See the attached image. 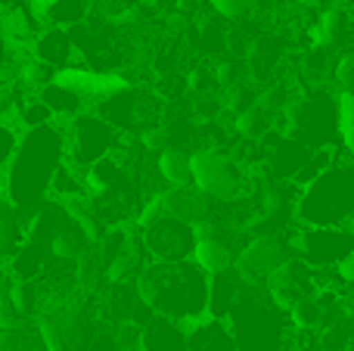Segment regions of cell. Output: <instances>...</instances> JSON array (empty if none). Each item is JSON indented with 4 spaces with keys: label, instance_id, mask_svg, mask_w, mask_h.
I'll return each instance as SVG.
<instances>
[{
    "label": "cell",
    "instance_id": "cell-1",
    "mask_svg": "<svg viewBox=\"0 0 354 351\" xmlns=\"http://www.w3.org/2000/svg\"><path fill=\"white\" fill-rule=\"evenodd\" d=\"M137 292L153 314L171 317V321L187 327V323L205 317L208 274L193 258L149 261L137 274Z\"/></svg>",
    "mask_w": 354,
    "mask_h": 351
},
{
    "label": "cell",
    "instance_id": "cell-2",
    "mask_svg": "<svg viewBox=\"0 0 354 351\" xmlns=\"http://www.w3.org/2000/svg\"><path fill=\"white\" fill-rule=\"evenodd\" d=\"M66 155V134L53 128H31L16 143L10 155V178H6V196L19 211H37L50 196V180Z\"/></svg>",
    "mask_w": 354,
    "mask_h": 351
},
{
    "label": "cell",
    "instance_id": "cell-3",
    "mask_svg": "<svg viewBox=\"0 0 354 351\" xmlns=\"http://www.w3.org/2000/svg\"><path fill=\"white\" fill-rule=\"evenodd\" d=\"M299 227H348L354 224V159L336 155L305 187H299L292 205Z\"/></svg>",
    "mask_w": 354,
    "mask_h": 351
},
{
    "label": "cell",
    "instance_id": "cell-4",
    "mask_svg": "<svg viewBox=\"0 0 354 351\" xmlns=\"http://www.w3.org/2000/svg\"><path fill=\"white\" fill-rule=\"evenodd\" d=\"M236 351H295V327L264 286H243L230 317Z\"/></svg>",
    "mask_w": 354,
    "mask_h": 351
},
{
    "label": "cell",
    "instance_id": "cell-5",
    "mask_svg": "<svg viewBox=\"0 0 354 351\" xmlns=\"http://www.w3.org/2000/svg\"><path fill=\"white\" fill-rule=\"evenodd\" d=\"M35 327L47 351H91L97 339L91 305L81 296H62L47 302L35 317Z\"/></svg>",
    "mask_w": 354,
    "mask_h": 351
},
{
    "label": "cell",
    "instance_id": "cell-6",
    "mask_svg": "<svg viewBox=\"0 0 354 351\" xmlns=\"http://www.w3.org/2000/svg\"><path fill=\"white\" fill-rule=\"evenodd\" d=\"M193 184L214 202H239L252 193V178L243 162L218 146L193 149Z\"/></svg>",
    "mask_w": 354,
    "mask_h": 351
},
{
    "label": "cell",
    "instance_id": "cell-7",
    "mask_svg": "<svg viewBox=\"0 0 354 351\" xmlns=\"http://www.w3.org/2000/svg\"><path fill=\"white\" fill-rule=\"evenodd\" d=\"M292 243L289 236L283 240L280 234H252L243 246L236 249V258H233V274L239 277L243 286H264L268 277L283 265V261L292 258Z\"/></svg>",
    "mask_w": 354,
    "mask_h": 351
},
{
    "label": "cell",
    "instance_id": "cell-8",
    "mask_svg": "<svg viewBox=\"0 0 354 351\" xmlns=\"http://www.w3.org/2000/svg\"><path fill=\"white\" fill-rule=\"evenodd\" d=\"M292 252L317 271H333L354 252V224L348 227H292Z\"/></svg>",
    "mask_w": 354,
    "mask_h": 351
},
{
    "label": "cell",
    "instance_id": "cell-9",
    "mask_svg": "<svg viewBox=\"0 0 354 351\" xmlns=\"http://www.w3.org/2000/svg\"><path fill=\"white\" fill-rule=\"evenodd\" d=\"M122 143V131L112 122H106L103 115H78L72 124V131L66 134V149L72 155V162L78 168H91L93 162H100L103 155L115 153V146Z\"/></svg>",
    "mask_w": 354,
    "mask_h": 351
},
{
    "label": "cell",
    "instance_id": "cell-10",
    "mask_svg": "<svg viewBox=\"0 0 354 351\" xmlns=\"http://www.w3.org/2000/svg\"><path fill=\"white\" fill-rule=\"evenodd\" d=\"M140 227H143L140 240L147 246V252L153 255V261H183L193 255V249H196L193 224L162 211V215H156L153 221L140 224Z\"/></svg>",
    "mask_w": 354,
    "mask_h": 351
},
{
    "label": "cell",
    "instance_id": "cell-11",
    "mask_svg": "<svg viewBox=\"0 0 354 351\" xmlns=\"http://www.w3.org/2000/svg\"><path fill=\"white\" fill-rule=\"evenodd\" d=\"M264 290H268V296L289 314V308H292L299 298L314 296V292H320L324 286H320L317 267H311L308 261H301L299 255H292V258L283 261V265L270 274L268 283H264Z\"/></svg>",
    "mask_w": 354,
    "mask_h": 351
},
{
    "label": "cell",
    "instance_id": "cell-12",
    "mask_svg": "<svg viewBox=\"0 0 354 351\" xmlns=\"http://www.w3.org/2000/svg\"><path fill=\"white\" fill-rule=\"evenodd\" d=\"M308 41L311 47H324L333 53H354V16L345 0L333 6H324L314 25L308 28Z\"/></svg>",
    "mask_w": 354,
    "mask_h": 351
},
{
    "label": "cell",
    "instance_id": "cell-13",
    "mask_svg": "<svg viewBox=\"0 0 354 351\" xmlns=\"http://www.w3.org/2000/svg\"><path fill=\"white\" fill-rule=\"evenodd\" d=\"M159 199H162V209H165L168 215L180 218V221L193 224V227H196L199 221H205V218H212L214 205H218L214 199H208L196 184L168 187L165 193H159Z\"/></svg>",
    "mask_w": 354,
    "mask_h": 351
},
{
    "label": "cell",
    "instance_id": "cell-14",
    "mask_svg": "<svg viewBox=\"0 0 354 351\" xmlns=\"http://www.w3.org/2000/svg\"><path fill=\"white\" fill-rule=\"evenodd\" d=\"M187 345L189 351H236V339H233L230 323L205 314L187 323Z\"/></svg>",
    "mask_w": 354,
    "mask_h": 351
},
{
    "label": "cell",
    "instance_id": "cell-15",
    "mask_svg": "<svg viewBox=\"0 0 354 351\" xmlns=\"http://www.w3.org/2000/svg\"><path fill=\"white\" fill-rule=\"evenodd\" d=\"M140 345L147 351H189L187 327L162 314L147 317V323L140 327Z\"/></svg>",
    "mask_w": 354,
    "mask_h": 351
},
{
    "label": "cell",
    "instance_id": "cell-16",
    "mask_svg": "<svg viewBox=\"0 0 354 351\" xmlns=\"http://www.w3.org/2000/svg\"><path fill=\"white\" fill-rule=\"evenodd\" d=\"M28 3L44 25H56V28H75L87 22L93 6L91 0H28Z\"/></svg>",
    "mask_w": 354,
    "mask_h": 351
},
{
    "label": "cell",
    "instance_id": "cell-17",
    "mask_svg": "<svg viewBox=\"0 0 354 351\" xmlns=\"http://www.w3.org/2000/svg\"><path fill=\"white\" fill-rule=\"evenodd\" d=\"M75 53H78V50H75L72 31L68 28L47 25V28L35 37V59L47 62V66H53V68H68Z\"/></svg>",
    "mask_w": 354,
    "mask_h": 351
},
{
    "label": "cell",
    "instance_id": "cell-18",
    "mask_svg": "<svg viewBox=\"0 0 354 351\" xmlns=\"http://www.w3.org/2000/svg\"><path fill=\"white\" fill-rule=\"evenodd\" d=\"M239 292H243V283L239 277L230 271L224 274H208V305H205V314L208 317H218V321H227L236 305Z\"/></svg>",
    "mask_w": 354,
    "mask_h": 351
},
{
    "label": "cell",
    "instance_id": "cell-19",
    "mask_svg": "<svg viewBox=\"0 0 354 351\" xmlns=\"http://www.w3.org/2000/svg\"><path fill=\"white\" fill-rule=\"evenodd\" d=\"M22 211L10 202V196H0V261H10L25 243Z\"/></svg>",
    "mask_w": 354,
    "mask_h": 351
},
{
    "label": "cell",
    "instance_id": "cell-20",
    "mask_svg": "<svg viewBox=\"0 0 354 351\" xmlns=\"http://www.w3.org/2000/svg\"><path fill=\"white\" fill-rule=\"evenodd\" d=\"M156 171L165 180V187H187L193 184V153L183 146H168L156 159Z\"/></svg>",
    "mask_w": 354,
    "mask_h": 351
},
{
    "label": "cell",
    "instance_id": "cell-21",
    "mask_svg": "<svg viewBox=\"0 0 354 351\" xmlns=\"http://www.w3.org/2000/svg\"><path fill=\"white\" fill-rule=\"evenodd\" d=\"M84 168H78L72 162H62L59 168H56L53 180H50V196L53 199H78V196H91V184H87V174H81Z\"/></svg>",
    "mask_w": 354,
    "mask_h": 351
},
{
    "label": "cell",
    "instance_id": "cell-22",
    "mask_svg": "<svg viewBox=\"0 0 354 351\" xmlns=\"http://www.w3.org/2000/svg\"><path fill=\"white\" fill-rule=\"evenodd\" d=\"M41 99L56 115H81V109H84V103H87L84 93L62 84V81H50L47 87H41Z\"/></svg>",
    "mask_w": 354,
    "mask_h": 351
},
{
    "label": "cell",
    "instance_id": "cell-23",
    "mask_svg": "<svg viewBox=\"0 0 354 351\" xmlns=\"http://www.w3.org/2000/svg\"><path fill=\"white\" fill-rule=\"evenodd\" d=\"M336 134L342 153L354 159V93L348 91L336 93Z\"/></svg>",
    "mask_w": 354,
    "mask_h": 351
},
{
    "label": "cell",
    "instance_id": "cell-24",
    "mask_svg": "<svg viewBox=\"0 0 354 351\" xmlns=\"http://www.w3.org/2000/svg\"><path fill=\"white\" fill-rule=\"evenodd\" d=\"M233 128H236V134L245 137V140H261V137L268 134V128H270V115L258 103H252V106H245L243 112H236Z\"/></svg>",
    "mask_w": 354,
    "mask_h": 351
},
{
    "label": "cell",
    "instance_id": "cell-25",
    "mask_svg": "<svg viewBox=\"0 0 354 351\" xmlns=\"http://www.w3.org/2000/svg\"><path fill=\"white\" fill-rule=\"evenodd\" d=\"M0 351H47L37 327H19V330H0Z\"/></svg>",
    "mask_w": 354,
    "mask_h": 351
},
{
    "label": "cell",
    "instance_id": "cell-26",
    "mask_svg": "<svg viewBox=\"0 0 354 351\" xmlns=\"http://www.w3.org/2000/svg\"><path fill=\"white\" fill-rule=\"evenodd\" d=\"M56 118V112L50 109L47 103H44L41 97L37 99H25L22 106H19V122H22V128H44V124H50Z\"/></svg>",
    "mask_w": 354,
    "mask_h": 351
},
{
    "label": "cell",
    "instance_id": "cell-27",
    "mask_svg": "<svg viewBox=\"0 0 354 351\" xmlns=\"http://www.w3.org/2000/svg\"><path fill=\"white\" fill-rule=\"evenodd\" d=\"M270 0H208V6H212L218 16L224 19H245L252 16V12H258L261 6H268Z\"/></svg>",
    "mask_w": 354,
    "mask_h": 351
},
{
    "label": "cell",
    "instance_id": "cell-28",
    "mask_svg": "<svg viewBox=\"0 0 354 351\" xmlns=\"http://www.w3.org/2000/svg\"><path fill=\"white\" fill-rule=\"evenodd\" d=\"M140 143L147 153H165L168 146H174V131L168 124H149V128H143Z\"/></svg>",
    "mask_w": 354,
    "mask_h": 351
},
{
    "label": "cell",
    "instance_id": "cell-29",
    "mask_svg": "<svg viewBox=\"0 0 354 351\" xmlns=\"http://www.w3.org/2000/svg\"><path fill=\"white\" fill-rule=\"evenodd\" d=\"M333 81H336L339 91L354 93V53H339L333 62Z\"/></svg>",
    "mask_w": 354,
    "mask_h": 351
},
{
    "label": "cell",
    "instance_id": "cell-30",
    "mask_svg": "<svg viewBox=\"0 0 354 351\" xmlns=\"http://www.w3.org/2000/svg\"><path fill=\"white\" fill-rule=\"evenodd\" d=\"M16 134H12L10 128H3V124H0V165H3V162H10V155H12V149H16Z\"/></svg>",
    "mask_w": 354,
    "mask_h": 351
},
{
    "label": "cell",
    "instance_id": "cell-31",
    "mask_svg": "<svg viewBox=\"0 0 354 351\" xmlns=\"http://www.w3.org/2000/svg\"><path fill=\"white\" fill-rule=\"evenodd\" d=\"M333 271H336V277L342 280V283H354V252H351V255H345V258L339 261V265L333 267Z\"/></svg>",
    "mask_w": 354,
    "mask_h": 351
},
{
    "label": "cell",
    "instance_id": "cell-32",
    "mask_svg": "<svg viewBox=\"0 0 354 351\" xmlns=\"http://www.w3.org/2000/svg\"><path fill=\"white\" fill-rule=\"evenodd\" d=\"M6 290H10V280H6L3 267H0V298H3V296H6Z\"/></svg>",
    "mask_w": 354,
    "mask_h": 351
},
{
    "label": "cell",
    "instance_id": "cell-33",
    "mask_svg": "<svg viewBox=\"0 0 354 351\" xmlns=\"http://www.w3.org/2000/svg\"><path fill=\"white\" fill-rule=\"evenodd\" d=\"M118 351H147V348H143V345H140V339H137V342H134V345H122V348H118Z\"/></svg>",
    "mask_w": 354,
    "mask_h": 351
},
{
    "label": "cell",
    "instance_id": "cell-34",
    "mask_svg": "<svg viewBox=\"0 0 354 351\" xmlns=\"http://www.w3.org/2000/svg\"><path fill=\"white\" fill-rule=\"evenodd\" d=\"M345 3H348V10H351V16H354V0H345Z\"/></svg>",
    "mask_w": 354,
    "mask_h": 351
}]
</instances>
